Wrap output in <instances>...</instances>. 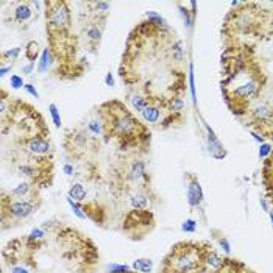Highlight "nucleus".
<instances>
[{
	"instance_id": "f257e3e1",
	"label": "nucleus",
	"mask_w": 273,
	"mask_h": 273,
	"mask_svg": "<svg viewBox=\"0 0 273 273\" xmlns=\"http://www.w3.org/2000/svg\"><path fill=\"white\" fill-rule=\"evenodd\" d=\"M105 136H113L120 142V149L126 150L141 139H150V131L125 108L120 102H106L100 106Z\"/></svg>"
},
{
	"instance_id": "f03ea898",
	"label": "nucleus",
	"mask_w": 273,
	"mask_h": 273,
	"mask_svg": "<svg viewBox=\"0 0 273 273\" xmlns=\"http://www.w3.org/2000/svg\"><path fill=\"white\" fill-rule=\"evenodd\" d=\"M206 243L180 242L162 261L161 273H198L204 266Z\"/></svg>"
},
{
	"instance_id": "7ed1b4c3",
	"label": "nucleus",
	"mask_w": 273,
	"mask_h": 273,
	"mask_svg": "<svg viewBox=\"0 0 273 273\" xmlns=\"http://www.w3.org/2000/svg\"><path fill=\"white\" fill-rule=\"evenodd\" d=\"M47 28L52 35H64L71 27V9L66 2H45Z\"/></svg>"
},
{
	"instance_id": "20e7f679",
	"label": "nucleus",
	"mask_w": 273,
	"mask_h": 273,
	"mask_svg": "<svg viewBox=\"0 0 273 273\" xmlns=\"http://www.w3.org/2000/svg\"><path fill=\"white\" fill-rule=\"evenodd\" d=\"M153 214L147 209H133L128 216L125 217L123 230L130 234L133 239L142 237L145 233L150 231L153 227Z\"/></svg>"
},
{
	"instance_id": "39448f33",
	"label": "nucleus",
	"mask_w": 273,
	"mask_h": 273,
	"mask_svg": "<svg viewBox=\"0 0 273 273\" xmlns=\"http://www.w3.org/2000/svg\"><path fill=\"white\" fill-rule=\"evenodd\" d=\"M248 113H250L253 123L256 125V128L262 134H272V131H273V110L269 105L256 102L248 110Z\"/></svg>"
},
{
	"instance_id": "423d86ee",
	"label": "nucleus",
	"mask_w": 273,
	"mask_h": 273,
	"mask_svg": "<svg viewBox=\"0 0 273 273\" xmlns=\"http://www.w3.org/2000/svg\"><path fill=\"white\" fill-rule=\"evenodd\" d=\"M35 212V203L30 200H8L3 197V212L2 216L5 217L6 214L9 217L16 220L27 219Z\"/></svg>"
},
{
	"instance_id": "0eeeda50",
	"label": "nucleus",
	"mask_w": 273,
	"mask_h": 273,
	"mask_svg": "<svg viewBox=\"0 0 273 273\" xmlns=\"http://www.w3.org/2000/svg\"><path fill=\"white\" fill-rule=\"evenodd\" d=\"M24 145L27 152H30L33 156H45L52 152V144L41 134H35L32 138L24 139Z\"/></svg>"
},
{
	"instance_id": "6e6552de",
	"label": "nucleus",
	"mask_w": 273,
	"mask_h": 273,
	"mask_svg": "<svg viewBox=\"0 0 273 273\" xmlns=\"http://www.w3.org/2000/svg\"><path fill=\"white\" fill-rule=\"evenodd\" d=\"M189 178V186H188V201L191 206H198L203 200V191L198 180L192 177V175H188Z\"/></svg>"
},
{
	"instance_id": "1a4fd4ad",
	"label": "nucleus",
	"mask_w": 273,
	"mask_h": 273,
	"mask_svg": "<svg viewBox=\"0 0 273 273\" xmlns=\"http://www.w3.org/2000/svg\"><path fill=\"white\" fill-rule=\"evenodd\" d=\"M161 102H156L153 99H150V103L149 106L145 108L141 114L144 117V120L147 123H158L159 119H161V106H159Z\"/></svg>"
},
{
	"instance_id": "9d476101",
	"label": "nucleus",
	"mask_w": 273,
	"mask_h": 273,
	"mask_svg": "<svg viewBox=\"0 0 273 273\" xmlns=\"http://www.w3.org/2000/svg\"><path fill=\"white\" fill-rule=\"evenodd\" d=\"M33 17V9L28 3H17L13 9V19L19 24H25Z\"/></svg>"
},
{
	"instance_id": "9b49d317",
	"label": "nucleus",
	"mask_w": 273,
	"mask_h": 273,
	"mask_svg": "<svg viewBox=\"0 0 273 273\" xmlns=\"http://www.w3.org/2000/svg\"><path fill=\"white\" fill-rule=\"evenodd\" d=\"M53 63H55L53 50L47 47V48H44L42 53H41V60H39V64H38V71L41 74H44V72H47L48 69H50V67L53 66Z\"/></svg>"
},
{
	"instance_id": "f8f14e48",
	"label": "nucleus",
	"mask_w": 273,
	"mask_h": 273,
	"mask_svg": "<svg viewBox=\"0 0 273 273\" xmlns=\"http://www.w3.org/2000/svg\"><path fill=\"white\" fill-rule=\"evenodd\" d=\"M128 102L131 103V106H133V108H134L136 111L142 113V111L149 106V103H150V97L133 92V94L128 95Z\"/></svg>"
},
{
	"instance_id": "ddd939ff",
	"label": "nucleus",
	"mask_w": 273,
	"mask_h": 273,
	"mask_svg": "<svg viewBox=\"0 0 273 273\" xmlns=\"http://www.w3.org/2000/svg\"><path fill=\"white\" fill-rule=\"evenodd\" d=\"M130 177L136 181L139 180H145L147 178V167H145V162L141 161V159H136L133 161L131 167H130Z\"/></svg>"
},
{
	"instance_id": "4468645a",
	"label": "nucleus",
	"mask_w": 273,
	"mask_h": 273,
	"mask_svg": "<svg viewBox=\"0 0 273 273\" xmlns=\"http://www.w3.org/2000/svg\"><path fill=\"white\" fill-rule=\"evenodd\" d=\"M223 262H225V259H222L216 251H212L209 248V245L206 247V251H204V264L212 267V269H216L219 270L222 266H223Z\"/></svg>"
},
{
	"instance_id": "2eb2a0df",
	"label": "nucleus",
	"mask_w": 273,
	"mask_h": 273,
	"mask_svg": "<svg viewBox=\"0 0 273 273\" xmlns=\"http://www.w3.org/2000/svg\"><path fill=\"white\" fill-rule=\"evenodd\" d=\"M145 17H147V21L155 28L161 30V33H162V30H169V25H167V22H165V19L161 14L156 13V11H147V13H145Z\"/></svg>"
},
{
	"instance_id": "dca6fc26",
	"label": "nucleus",
	"mask_w": 273,
	"mask_h": 273,
	"mask_svg": "<svg viewBox=\"0 0 273 273\" xmlns=\"http://www.w3.org/2000/svg\"><path fill=\"white\" fill-rule=\"evenodd\" d=\"M164 106L169 110L170 114H180L183 111V106H184V102L180 99L178 95H172L170 99H167L164 102Z\"/></svg>"
},
{
	"instance_id": "f3484780",
	"label": "nucleus",
	"mask_w": 273,
	"mask_h": 273,
	"mask_svg": "<svg viewBox=\"0 0 273 273\" xmlns=\"http://www.w3.org/2000/svg\"><path fill=\"white\" fill-rule=\"evenodd\" d=\"M86 38L94 47L102 41V28H99L97 25H89L86 28Z\"/></svg>"
},
{
	"instance_id": "a211bd4d",
	"label": "nucleus",
	"mask_w": 273,
	"mask_h": 273,
	"mask_svg": "<svg viewBox=\"0 0 273 273\" xmlns=\"http://www.w3.org/2000/svg\"><path fill=\"white\" fill-rule=\"evenodd\" d=\"M130 203H131L133 209H147L149 198L142 194H133L130 197Z\"/></svg>"
},
{
	"instance_id": "6ab92c4d",
	"label": "nucleus",
	"mask_w": 273,
	"mask_h": 273,
	"mask_svg": "<svg viewBox=\"0 0 273 273\" xmlns=\"http://www.w3.org/2000/svg\"><path fill=\"white\" fill-rule=\"evenodd\" d=\"M69 198L74 201H83L86 198V191L81 184H72L69 189Z\"/></svg>"
},
{
	"instance_id": "aec40b11",
	"label": "nucleus",
	"mask_w": 273,
	"mask_h": 273,
	"mask_svg": "<svg viewBox=\"0 0 273 273\" xmlns=\"http://www.w3.org/2000/svg\"><path fill=\"white\" fill-rule=\"evenodd\" d=\"M133 269L139 273H150L153 269V262L150 259H136L133 262Z\"/></svg>"
},
{
	"instance_id": "412c9836",
	"label": "nucleus",
	"mask_w": 273,
	"mask_h": 273,
	"mask_svg": "<svg viewBox=\"0 0 273 273\" xmlns=\"http://www.w3.org/2000/svg\"><path fill=\"white\" fill-rule=\"evenodd\" d=\"M25 56L28 58V61H30V63H33V61L38 60V56H39V45H38L36 41H32V42L27 44Z\"/></svg>"
},
{
	"instance_id": "4be33fe9",
	"label": "nucleus",
	"mask_w": 273,
	"mask_h": 273,
	"mask_svg": "<svg viewBox=\"0 0 273 273\" xmlns=\"http://www.w3.org/2000/svg\"><path fill=\"white\" fill-rule=\"evenodd\" d=\"M30 189H32L30 183H21V184H17L14 189L9 191V195H13V197H24V195L30 192Z\"/></svg>"
},
{
	"instance_id": "5701e85b",
	"label": "nucleus",
	"mask_w": 273,
	"mask_h": 273,
	"mask_svg": "<svg viewBox=\"0 0 273 273\" xmlns=\"http://www.w3.org/2000/svg\"><path fill=\"white\" fill-rule=\"evenodd\" d=\"M21 52H22L21 47H13V48H9V50H5V52L2 53V60H3V61H6V60L14 61V60H17V58H19Z\"/></svg>"
},
{
	"instance_id": "b1692460",
	"label": "nucleus",
	"mask_w": 273,
	"mask_h": 273,
	"mask_svg": "<svg viewBox=\"0 0 273 273\" xmlns=\"http://www.w3.org/2000/svg\"><path fill=\"white\" fill-rule=\"evenodd\" d=\"M48 111H50V117L55 126L56 128H61V116H60V111H58V106L55 103H50L48 105Z\"/></svg>"
},
{
	"instance_id": "393cba45",
	"label": "nucleus",
	"mask_w": 273,
	"mask_h": 273,
	"mask_svg": "<svg viewBox=\"0 0 273 273\" xmlns=\"http://www.w3.org/2000/svg\"><path fill=\"white\" fill-rule=\"evenodd\" d=\"M87 126H89V130L94 133V134H105V126H103V122L100 120H91L89 122V125H87Z\"/></svg>"
},
{
	"instance_id": "a878e982",
	"label": "nucleus",
	"mask_w": 273,
	"mask_h": 273,
	"mask_svg": "<svg viewBox=\"0 0 273 273\" xmlns=\"http://www.w3.org/2000/svg\"><path fill=\"white\" fill-rule=\"evenodd\" d=\"M172 56L173 60L181 61L183 60V48H181V42H175L172 45Z\"/></svg>"
},
{
	"instance_id": "bb28decb",
	"label": "nucleus",
	"mask_w": 273,
	"mask_h": 273,
	"mask_svg": "<svg viewBox=\"0 0 273 273\" xmlns=\"http://www.w3.org/2000/svg\"><path fill=\"white\" fill-rule=\"evenodd\" d=\"M9 84H11L13 89H21V87L25 86L22 77H19V75H11V78H9Z\"/></svg>"
},
{
	"instance_id": "cd10ccee",
	"label": "nucleus",
	"mask_w": 273,
	"mask_h": 273,
	"mask_svg": "<svg viewBox=\"0 0 273 273\" xmlns=\"http://www.w3.org/2000/svg\"><path fill=\"white\" fill-rule=\"evenodd\" d=\"M24 89H25L28 94H30L32 97H35V99H39V92H38V89H36V87H35L32 83H27V84L24 86Z\"/></svg>"
},
{
	"instance_id": "c85d7f7f",
	"label": "nucleus",
	"mask_w": 273,
	"mask_h": 273,
	"mask_svg": "<svg viewBox=\"0 0 273 273\" xmlns=\"http://www.w3.org/2000/svg\"><path fill=\"white\" fill-rule=\"evenodd\" d=\"M183 231L186 233H194L195 231V222L194 220H186L183 223Z\"/></svg>"
},
{
	"instance_id": "c756f323",
	"label": "nucleus",
	"mask_w": 273,
	"mask_h": 273,
	"mask_svg": "<svg viewBox=\"0 0 273 273\" xmlns=\"http://www.w3.org/2000/svg\"><path fill=\"white\" fill-rule=\"evenodd\" d=\"M94 5L99 13H108L110 11V3H106V2H99V3H94Z\"/></svg>"
},
{
	"instance_id": "7c9ffc66",
	"label": "nucleus",
	"mask_w": 273,
	"mask_h": 273,
	"mask_svg": "<svg viewBox=\"0 0 273 273\" xmlns=\"http://www.w3.org/2000/svg\"><path fill=\"white\" fill-rule=\"evenodd\" d=\"M33 69H35V63H28L22 67V72H24V75H32Z\"/></svg>"
},
{
	"instance_id": "2f4dec72",
	"label": "nucleus",
	"mask_w": 273,
	"mask_h": 273,
	"mask_svg": "<svg viewBox=\"0 0 273 273\" xmlns=\"http://www.w3.org/2000/svg\"><path fill=\"white\" fill-rule=\"evenodd\" d=\"M270 145H267V144H264V145H262V147H261V150H259V156H261V158H266V156L270 153Z\"/></svg>"
},
{
	"instance_id": "473e14b6",
	"label": "nucleus",
	"mask_w": 273,
	"mask_h": 273,
	"mask_svg": "<svg viewBox=\"0 0 273 273\" xmlns=\"http://www.w3.org/2000/svg\"><path fill=\"white\" fill-rule=\"evenodd\" d=\"M105 84H106V86H110V87H113V86H114V78H113L111 72L106 74V77H105Z\"/></svg>"
},
{
	"instance_id": "72a5a7b5",
	"label": "nucleus",
	"mask_w": 273,
	"mask_h": 273,
	"mask_svg": "<svg viewBox=\"0 0 273 273\" xmlns=\"http://www.w3.org/2000/svg\"><path fill=\"white\" fill-rule=\"evenodd\" d=\"M11 71H13V66H11V64H9V66H5V64H3L2 69H0V75H2V78H3V77H6L8 72H11Z\"/></svg>"
},
{
	"instance_id": "f704fd0d",
	"label": "nucleus",
	"mask_w": 273,
	"mask_h": 273,
	"mask_svg": "<svg viewBox=\"0 0 273 273\" xmlns=\"http://www.w3.org/2000/svg\"><path fill=\"white\" fill-rule=\"evenodd\" d=\"M11 273H30V272L24 269L22 266H14V267H11Z\"/></svg>"
},
{
	"instance_id": "c9c22d12",
	"label": "nucleus",
	"mask_w": 273,
	"mask_h": 273,
	"mask_svg": "<svg viewBox=\"0 0 273 273\" xmlns=\"http://www.w3.org/2000/svg\"><path fill=\"white\" fill-rule=\"evenodd\" d=\"M63 170H64L66 175H74V165H71V164H64Z\"/></svg>"
},
{
	"instance_id": "e433bc0d",
	"label": "nucleus",
	"mask_w": 273,
	"mask_h": 273,
	"mask_svg": "<svg viewBox=\"0 0 273 273\" xmlns=\"http://www.w3.org/2000/svg\"><path fill=\"white\" fill-rule=\"evenodd\" d=\"M123 273H139V272H131V270H128V272H123Z\"/></svg>"
}]
</instances>
